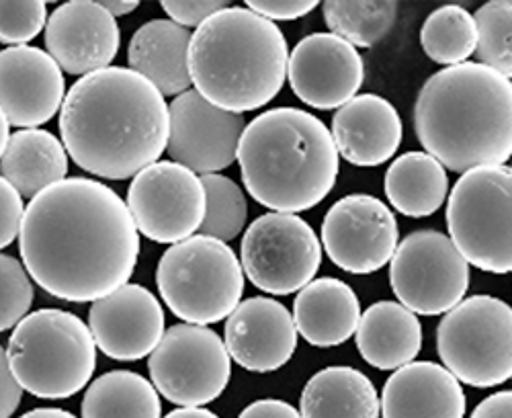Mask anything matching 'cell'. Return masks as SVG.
<instances>
[{
    "label": "cell",
    "mask_w": 512,
    "mask_h": 418,
    "mask_svg": "<svg viewBox=\"0 0 512 418\" xmlns=\"http://www.w3.org/2000/svg\"><path fill=\"white\" fill-rule=\"evenodd\" d=\"M19 253L33 281L50 296L87 304L130 281L140 255V230L111 187L70 177L31 199Z\"/></svg>",
    "instance_id": "obj_1"
},
{
    "label": "cell",
    "mask_w": 512,
    "mask_h": 418,
    "mask_svg": "<svg viewBox=\"0 0 512 418\" xmlns=\"http://www.w3.org/2000/svg\"><path fill=\"white\" fill-rule=\"evenodd\" d=\"M60 134L82 171L123 181L158 162L168 146L170 113L150 80L132 68L109 66L70 87Z\"/></svg>",
    "instance_id": "obj_2"
},
{
    "label": "cell",
    "mask_w": 512,
    "mask_h": 418,
    "mask_svg": "<svg viewBox=\"0 0 512 418\" xmlns=\"http://www.w3.org/2000/svg\"><path fill=\"white\" fill-rule=\"evenodd\" d=\"M414 130L447 171L504 164L512 158V80L480 62L443 68L416 97Z\"/></svg>",
    "instance_id": "obj_3"
},
{
    "label": "cell",
    "mask_w": 512,
    "mask_h": 418,
    "mask_svg": "<svg viewBox=\"0 0 512 418\" xmlns=\"http://www.w3.org/2000/svg\"><path fill=\"white\" fill-rule=\"evenodd\" d=\"M338 158L326 125L293 107L269 109L254 117L238 148L246 191L281 214L306 212L322 203L336 185Z\"/></svg>",
    "instance_id": "obj_4"
},
{
    "label": "cell",
    "mask_w": 512,
    "mask_h": 418,
    "mask_svg": "<svg viewBox=\"0 0 512 418\" xmlns=\"http://www.w3.org/2000/svg\"><path fill=\"white\" fill-rule=\"evenodd\" d=\"M289 48L283 31L250 9L228 7L195 29L189 70L211 105L246 113L271 103L285 85Z\"/></svg>",
    "instance_id": "obj_5"
},
{
    "label": "cell",
    "mask_w": 512,
    "mask_h": 418,
    "mask_svg": "<svg viewBox=\"0 0 512 418\" xmlns=\"http://www.w3.org/2000/svg\"><path fill=\"white\" fill-rule=\"evenodd\" d=\"M5 353L23 390L44 400L78 394L91 382L97 367L91 326L58 308L25 316L13 328Z\"/></svg>",
    "instance_id": "obj_6"
},
{
    "label": "cell",
    "mask_w": 512,
    "mask_h": 418,
    "mask_svg": "<svg viewBox=\"0 0 512 418\" xmlns=\"http://www.w3.org/2000/svg\"><path fill=\"white\" fill-rule=\"evenodd\" d=\"M164 304L187 324L207 326L238 308L244 294V269L234 250L203 234L170 246L156 271Z\"/></svg>",
    "instance_id": "obj_7"
},
{
    "label": "cell",
    "mask_w": 512,
    "mask_h": 418,
    "mask_svg": "<svg viewBox=\"0 0 512 418\" xmlns=\"http://www.w3.org/2000/svg\"><path fill=\"white\" fill-rule=\"evenodd\" d=\"M449 236L480 271L512 273V166L463 173L447 203Z\"/></svg>",
    "instance_id": "obj_8"
},
{
    "label": "cell",
    "mask_w": 512,
    "mask_h": 418,
    "mask_svg": "<svg viewBox=\"0 0 512 418\" xmlns=\"http://www.w3.org/2000/svg\"><path fill=\"white\" fill-rule=\"evenodd\" d=\"M437 351L455 378L472 388L512 380V306L494 296H472L443 316Z\"/></svg>",
    "instance_id": "obj_9"
},
{
    "label": "cell",
    "mask_w": 512,
    "mask_h": 418,
    "mask_svg": "<svg viewBox=\"0 0 512 418\" xmlns=\"http://www.w3.org/2000/svg\"><path fill=\"white\" fill-rule=\"evenodd\" d=\"M156 390L181 408L218 400L232 373V357L218 332L199 324L170 326L148 359Z\"/></svg>",
    "instance_id": "obj_10"
},
{
    "label": "cell",
    "mask_w": 512,
    "mask_h": 418,
    "mask_svg": "<svg viewBox=\"0 0 512 418\" xmlns=\"http://www.w3.org/2000/svg\"><path fill=\"white\" fill-rule=\"evenodd\" d=\"M390 283L398 302L420 316H439L463 302L469 287V263L451 236L416 230L396 248Z\"/></svg>",
    "instance_id": "obj_11"
},
{
    "label": "cell",
    "mask_w": 512,
    "mask_h": 418,
    "mask_svg": "<svg viewBox=\"0 0 512 418\" xmlns=\"http://www.w3.org/2000/svg\"><path fill=\"white\" fill-rule=\"evenodd\" d=\"M240 263L254 287L289 296L314 281L322 265V244L300 216L271 212L244 232Z\"/></svg>",
    "instance_id": "obj_12"
},
{
    "label": "cell",
    "mask_w": 512,
    "mask_h": 418,
    "mask_svg": "<svg viewBox=\"0 0 512 418\" xmlns=\"http://www.w3.org/2000/svg\"><path fill=\"white\" fill-rule=\"evenodd\" d=\"M127 207L138 230L158 244H179L201 230L207 195L197 173L179 162L158 160L134 177Z\"/></svg>",
    "instance_id": "obj_13"
},
{
    "label": "cell",
    "mask_w": 512,
    "mask_h": 418,
    "mask_svg": "<svg viewBox=\"0 0 512 418\" xmlns=\"http://www.w3.org/2000/svg\"><path fill=\"white\" fill-rule=\"evenodd\" d=\"M400 228L392 209L365 193L338 199L324 216L322 244L330 261L347 273L371 275L386 267L398 248Z\"/></svg>",
    "instance_id": "obj_14"
},
{
    "label": "cell",
    "mask_w": 512,
    "mask_h": 418,
    "mask_svg": "<svg viewBox=\"0 0 512 418\" xmlns=\"http://www.w3.org/2000/svg\"><path fill=\"white\" fill-rule=\"evenodd\" d=\"M170 134L166 152L193 173H220L238 158L246 130L242 113L211 105L197 91H187L168 105Z\"/></svg>",
    "instance_id": "obj_15"
},
{
    "label": "cell",
    "mask_w": 512,
    "mask_h": 418,
    "mask_svg": "<svg viewBox=\"0 0 512 418\" xmlns=\"http://www.w3.org/2000/svg\"><path fill=\"white\" fill-rule=\"evenodd\" d=\"M289 85L293 95L320 111L340 109L363 87L365 64L349 41L334 33H312L289 54Z\"/></svg>",
    "instance_id": "obj_16"
},
{
    "label": "cell",
    "mask_w": 512,
    "mask_h": 418,
    "mask_svg": "<svg viewBox=\"0 0 512 418\" xmlns=\"http://www.w3.org/2000/svg\"><path fill=\"white\" fill-rule=\"evenodd\" d=\"M89 326L97 349L115 361H138L164 337V310L150 289L127 283L93 302Z\"/></svg>",
    "instance_id": "obj_17"
},
{
    "label": "cell",
    "mask_w": 512,
    "mask_h": 418,
    "mask_svg": "<svg viewBox=\"0 0 512 418\" xmlns=\"http://www.w3.org/2000/svg\"><path fill=\"white\" fill-rule=\"evenodd\" d=\"M121 46V31L113 15L93 0L60 5L46 27L48 54L62 70L89 76L109 68Z\"/></svg>",
    "instance_id": "obj_18"
},
{
    "label": "cell",
    "mask_w": 512,
    "mask_h": 418,
    "mask_svg": "<svg viewBox=\"0 0 512 418\" xmlns=\"http://www.w3.org/2000/svg\"><path fill=\"white\" fill-rule=\"evenodd\" d=\"M3 72V117L21 130H39L54 119L66 101L60 64L44 50L21 46L0 54Z\"/></svg>",
    "instance_id": "obj_19"
},
{
    "label": "cell",
    "mask_w": 512,
    "mask_h": 418,
    "mask_svg": "<svg viewBox=\"0 0 512 418\" xmlns=\"http://www.w3.org/2000/svg\"><path fill=\"white\" fill-rule=\"evenodd\" d=\"M224 343L230 357L248 371L271 373L289 363L297 347L291 312L271 298H248L228 316Z\"/></svg>",
    "instance_id": "obj_20"
},
{
    "label": "cell",
    "mask_w": 512,
    "mask_h": 418,
    "mask_svg": "<svg viewBox=\"0 0 512 418\" xmlns=\"http://www.w3.org/2000/svg\"><path fill=\"white\" fill-rule=\"evenodd\" d=\"M404 136L398 109L379 95H357L332 119L338 154L355 166H379L396 156Z\"/></svg>",
    "instance_id": "obj_21"
},
{
    "label": "cell",
    "mask_w": 512,
    "mask_h": 418,
    "mask_svg": "<svg viewBox=\"0 0 512 418\" xmlns=\"http://www.w3.org/2000/svg\"><path fill=\"white\" fill-rule=\"evenodd\" d=\"M461 382L439 363L412 361L396 369L381 392L383 418H465Z\"/></svg>",
    "instance_id": "obj_22"
},
{
    "label": "cell",
    "mask_w": 512,
    "mask_h": 418,
    "mask_svg": "<svg viewBox=\"0 0 512 418\" xmlns=\"http://www.w3.org/2000/svg\"><path fill=\"white\" fill-rule=\"evenodd\" d=\"M193 33L170 19H154L142 25L127 48L130 68L164 95L179 97L191 91L189 50Z\"/></svg>",
    "instance_id": "obj_23"
},
{
    "label": "cell",
    "mask_w": 512,
    "mask_h": 418,
    "mask_svg": "<svg viewBox=\"0 0 512 418\" xmlns=\"http://www.w3.org/2000/svg\"><path fill=\"white\" fill-rule=\"evenodd\" d=\"M359 298L345 281L320 277L308 283L293 302V320L304 341L330 349L347 343L361 322Z\"/></svg>",
    "instance_id": "obj_24"
},
{
    "label": "cell",
    "mask_w": 512,
    "mask_h": 418,
    "mask_svg": "<svg viewBox=\"0 0 512 418\" xmlns=\"http://www.w3.org/2000/svg\"><path fill=\"white\" fill-rule=\"evenodd\" d=\"M357 349L371 367L396 371L418 357L422 324L412 310L398 302H377L361 316Z\"/></svg>",
    "instance_id": "obj_25"
},
{
    "label": "cell",
    "mask_w": 512,
    "mask_h": 418,
    "mask_svg": "<svg viewBox=\"0 0 512 418\" xmlns=\"http://www.w3.org/2000/svg\"><path fill=\"white\" fill-rule=\"evenodd\" d=\"M66 173L68 150L52 132L19 130L3 148V179L23 197H37L64 181Z\"/></svg>",
    "instance_id": "obj_26"
},
{
    "label": "cell",
    "mask_w": 512,
    "mask_h": 418,
    "mask_svg": "<svg viewBox=\"0 0 512 418\" xmlns=\"http://www.w3.org/2000/svg\"><path fill=\"white\" fill-rule=\"evenodd\" d=\"M304 418H379L381 402L367 375L355 367H326L304 386Z\"/></svg>",
    "instance_id": "obj_27"
},
{
    "label": "cell",
    "mask_w": 512,
    "mask_h": 418,
    "mask_svg": "<svg viewBox=\"0 0 512 418\" xmlns=\"http://www.w3.org/2000/svg\"><path fill=\"white\" fill-rule=\"evenodd\" d=\"M447 193V169L429 152H406L386 173V195L394 209L408 218L433 216L445 203Z\"/></svg>",
    "instance_id": "obj_28"
},
{
    "label": "cell",
    "mask_w": 512,
    "mask_h": 418,
    "mask_svg": "<svg viewBox=\"0 0 512 418\" xmlns=\"http://www.w3.org/2000/svg\"><path fill=\"white\" fill-rule=\"evenodd\" d=\"M160 392L134 371H109L82 398V418H162Z\"/></svg>",
    "instance_id": "obj_29"
},
{
    "label": "cell",
    "mask_w": 512,
    "mask_h": 418,
    "mask_svg": "<svg viewBox=\"0 0 512 418\" xmlns=\"http://www.w3.org/2000/svg\"><path fill=\"white\" fill-rule=\"evenodd\" d=\"M424 54L443 66L465 64L478 50V25L474 15L459 5H443L426 17L420 29Z\"/></svg>",
    "instance_id": "obj_30"
},
{
    "label": "cell",
    "mask_w": 512,
    "mask_h": 418,
    "mask_svg": "<svg viewBox=\"0 0 512 418\" xmlns=\"http://www.w3.org/2000/svg\"><path fill=\"white\" fill-rule=\"evenodd\" d=\"M322 7L330 33L349 41L355 48H373L379 44L398 19V3L394 0H361V3L326 0Z\"/></svg>",
    "instance_id": "obj_31"
},
{
    "label": "cell",
    "mask_w": 512,
    "mask_h": 418,
    "mask_svg": "<svg viewBox=\"0 0 512 418\" xmlns=\"http://www.w3.org/2000/svg\"><path fill=\"white\" fill-rule=\"evenodd\" d=\"M207 195V212L199 234L230 242L240 236L248 218V203L242 189L226 175H201Z\"/></svg>",
    "instance_id": "obj_32"
},
{
    "label": "cell",
    "mask_w": 512,
    "mask_h": 418,
    "mask_svg": "<svg viewBox=\"0 0 512 418\" xmlns=\"http://www.w3.org/2000/svg\"><path fill=\"white\" fill-rule=\"evenodd\" d=\"M474 19L480 64L512 80V0H490L476 11Z\"/></svg>",
    "instance_id": "obj_33"
},
{
    "label": "cell",
    "mask_w": 512,
    "mask_h": 418,
    "mask_svg": "<svg viewBox=\"0 0 512 418\" xmlns=\"http://www.w3.org/2000/svg\"><path fill=\"white\" fill-rule=\"evenodd\" d=\"M0 281H3V300H0V330L15 328L33 304V283L29 271L15 257L0 259Z\"/></svg>",
    "instance_id": "obj_34"
},
{
    "label": "cell",
    "mask_w": 512,
    "mask_h": 418,
    "mask_svg": "<svg viewBox=\"0 0 512 418\" xmlns=\"http://www.w3.org/2000/svg\"><path fill=\"white\" fill-rule=\"evenodd\" d=\"M0 39L3 44L13 48L27 46L35 39L41 29L48 27V5L41 0H27V3H13V0H3L0 3Z\"/></svg>",
    "instance_id": "obj_35"
},
{
    "label": "cell",
    "mask_w": 512,
    "mask_h": 418,
    "mask_svg": "<svg viewBox=\"0 0 512 418\" xmlns=\"http://www.w3.org/2000/svg\"><path fill=\"white\" fill-rule=\"evenodd\" d=\"M228 3H205V0H185V3H177V0H164L162 9L166 11L168 19L175 21L177 25L189 29V27H201L207 19L218 15L220 11L228 9Z\"/></svg>",
    "instance_id": "obj_36"
},
{
    "label": "cell",
    "mask_w": 512,
    "mask_h": 418,
    "mask_svg": "<svg viewBox=\"0 0 512 418\" xmlns=\"http://www.w3.org/2000/svg\"><path fill=\"white\" fill-rule=\"evenodd\" d=\"M0 197H3V222H0V246H11L19 238L27 207L23 205V195L3 179L0 183Z\"/></svg>",
    "instance_id": "obj_37"
},
{
    "label": "cell",
    "mask_w": 512,
    "mask_h": 418,
    "mask_svg": "<svg viewBox=\"0 0 512 418\" xmlns=\"http://www.w3.org/2000/svg\"><path fill=\"white\" fill-rule=\"evenodd\" d=\"M318 7L316 0H248L246 9L269 21H295Z\"/></svg>",
    "instance_id": "obj_38"
},
{
    "label": "cell",
    "mask_w": 512,
    "mask_h": 418,
    "mask_svg": "<svg viewBox=\"0 0 512 418\" xmlns=\"http://www.w3.org/2000/svg\"><path fill=\"white\" fill-rule=\"evenodd\" d=\"M0 378H3V410H0V418H11L21 404L23 386L15 378L5 351L0 355Z\"/></svg>",
    "instance_id": "obj_39"
},
{
    "label": "cell",
    "mask_w": 512,
    "mask_h": 418,
    "mask_svg": "<svg viewBox=\"0 0 512 418\" xmlns=\"http://www.w3.org/2000/svg\"><path fill=\"white\" fill-rule=\"evenodd\" d=\"M238 418H304L302 412L293 408L289 402L265 398L248 404Z\"/></svg>",
    "instance_id": "obj_40"
},
{
    "label": "cell",
    "mask_w": 512,
    "mask_h": 418,
    "mask_svg": "<svg viewBox=\"0 0 512 418\" xmlns=\"http://www.w3.org/2000/svg\"><path fill=\"white\" fill-rule=\"evenodd\" d=\"M469 418H512V390L484 398Z\"/></svg>",
    "instance_id": "obj_41"
},
{
    "label": "cell",
    "mask_w": 512,
    "mask_h": 418,
    "mask_svg": "<svg viewBox=\"0 0 512 418\" xmlns=\"http://www.w3.org/2000/svg\"><path fill=\"white\" fill-rule=\"evenodd\" d=\"M101 7L113 15V17H121L138 9V0H123V3H117V0H103Z\"/></svg>",
    "instance_id": "obj_42"
},
{
    "label": "cell",
    "mask_w": 512,
    "mask_h": 418,
    "mask_svg": "<svg viewBox=\"0 0 512 418\" xmlns=\"http://www.w3.org/2000/svg\"><path fill=\"white\" fill-rule=\"evenodd\" d=\"M164 418H220V416L207 408H177L173 412H168Z\"/></svg>",
    "instance_id": "obj_43"
},
{
    "label": "cell",
    "mask_w": 512,
    "mask_h": 418,
    "mask_svg": "<svg viewBox=\"0 0 512 418\" xmlns=\"http://www.w3.org/2000/svg\"><path fill=\"white\" fill-rule=\"evenodd\" d=\"M21 418H76V416L62 408H35L25 412Z\"/></svg>",
    "instance_id": "obj_44"
}]
</instances>
